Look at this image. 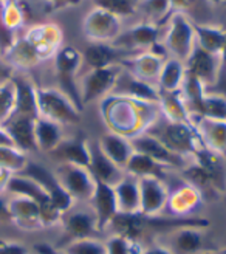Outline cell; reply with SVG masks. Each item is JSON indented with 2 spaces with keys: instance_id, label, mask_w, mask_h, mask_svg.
Returning <instances> with one entry per match:
<instances>
[{
  "instance_id": "6da1fadb",
  "label": "cell",
  "mask_w": 226,
  "mask_h": 254,
  "mask_svg": "<svg viewBox=\"0 0 226 254\" xmlns=\"http://www.w3.org/2000/svg\"><path fill=\"white\" fill-rule=\"evenodd\" d=\"M116 236L125 237L130 242H138L144 234H160L169 231H178L183 228H203L209 226L206 219H163L158 215H146L141 212H118L112 219L110 225Z\"/></svg>"
},
{
  "instance_id": "7a4b0ae2",
  "label": "cell",
  "mask_w": 226,
  "mask_h": 254,
  "mask_svg": "<svg viewBox=\"0 0 226 254\" xmlns=\"http://www.w3.org/2000/svg\"><path fill=\"white\" fill-rule=\"evenodd\" d=\"M146 133L152 135L169 150L181 157L191 154L195 155L200 149L205 147L203 139L200 138L198 132L194 129V126L187 123H175L165 118L163 121L154 124L150 127V130Z\"/></svg>"
},
{
  "instance_id": "3957f363",
  "label": "cell",
  "mask_w": 226,
  "mask_h": 254,
  "mask_svg": "<svg viewBox=\"0 0 226 254\" xmlns=\"http://www.w3.org/2000/svg\"><path fill=\"white\" fill-rule=\"evenodd\" d=\"M53 59H55V71L59 84V90L76 106L79 112H82L84 104L81 99L79 85L76 82V74L82 64V55L74 47L64 45Z\"/></svg>"
},
{
  "instance_id": "277c9868",
  "label": "cell",
  "mask_w": 226,
  "mask_h": 254,
  "mask_svg": "<svg viewBox=\"0 0 226 254\" xmlns=\"http://www.w3.org/2000/svg\"><path fill=\"white\" fill-rule=\"evenodd\" d=\"M39 117L59 126H73L81 123V112L71 101L56 88L36 87Z\"/></svg>"
},
{
  "instance_id": "5b68a950",
  "label": "cell",
  "mask_w": 226,
  "mask_h": 254,
  "mask_svg": "<svg viewBox=\"0 0 226 254\" xmlns=\"http://www.w3.org/2000/svg\"><path fill=\"white\" fill-rule=\"evenodd\" d=\"M5 192H9L12 195H23L34 200L41 208V219L44 226H52L62 219V214L53 205L52 198L48 197L44 188L22 174H12L9 177Z\"/></svg>"
},
{
  "instance_id": "8992f818",
  "label": "cell",
  "mask_w": 226,
  "mask_h": 254,
  "mask_svg": "<svg viewBox=\"0 0 226 254\" xmlns=\"http://www.w3.org/2000/svg\"><path fill=\"white\" fill-rule=\"evenodd\" d=\"M165 47L172 53L175 59L183 64L189 59L195 47V33L192 22H189L181 12H175L170 16L168 34L165 37Z\"/></svg>"
},
{
  "instance_id": "52a82bcc",
  "label": "cell",
  "mask_w": 226,
  "mask_h": 254,
  "mask_svg": "<svg viewBox=\"0 0 226 254\" xmlns=\"http://www.w3.org/2000/svg\"><path fill=\"white\" fill-rule=\"evenodd\" d=\"M28 179L34 180L37 185H41L44 188V190L48 194V197L52 198L53 205L57 208V211L64 215L65 212H68L73 206V197L67 192V190L62 188V185L59 183V180L56 179L55 172L48 171L45 166L39 163H33L28 161L27 166L23 168L22 172H19Z\"/></svg>"
},
{
  "instance_id": "ba28073f",
  "label": "cell",
  "mask_w": 226,
  "mask_h": 254,
  "mask_svg": "<svg viewBox=\"0 0 226 254\" xmlns=\"http://www.w3.org/2000/svg\"><path fill=\"white\" fill-rule=\"evenodd\" d=\"M55 175L73 200L90 201L95 190V179L87 168L60 163L57 164Z\"/></svg>"
},
{
  "instance_id": "9c48e42d",
  "label": "cell",
  "mask_w": 226,
  "mask_h": 254,
  "mask_svg": "<svg viewBox=\"0 0 226 254\" xmlns=\"http://www.w3.org/2000/svg\"><path fill=\"white\" fill-rule=\"evenodd\" d=\"M23 39L34 48L41 62L55 58L64 47V34L56 23H37L25 33Z\"/></svg>"
},
{
  "instance_id": "30bf717a",
  "label": "cell",
  "mask_w": 226,
  "mask_h": 254,
  "mask_svg": "<svg viewBox=\"0 0 226 254\" xmlns=\"http://www.w3.org/2000/svg\"><path fill=\"white\" fill-rule=\"evenodd\" d=\"M82 30L89 41L113 42L121 34V19L103 8H95L85 16Z\"/></svg>"
},
{
  "instance_id": "8fae6325",
  "label": "cell",
  "mask_w": 226,
  "mask_h": 254,
  "mask_svg": "<svg viewBox=\"0 0 226 254\" xmlns=\"http://www.w3.org/2000/svg\"><path fill=\"white\" fill-rule=\"evenodd\" d=\"M121 70V65H113L106 68H93L87 73L79 87L82 104H90L99 98L110 95Z\"/></svg>"
},
{
  "instance_id": "7c38bea8",
  "label": "cell",
  "mask_w": 226,
  "mask_h": 254,
  "mask_svg": "<svg viewBox=\"0 0 226 254\" xmlns=\"http://www.w3.org/2000/svg\"><path fill=\"white\" fill-rule=\"evenodd\" d=\"M140 52H129L116 47L113 42H93L85 48L82 55V61L93 68H106L113 65H121L124 59H129Z\"/></svg>"
},
{
  "instance_id": "4fadbf2b",
  "label": "cell",
  "mask_w": 226,
  "mask_h": 254,
  "mask_svg": "<svg viewBox=\"0 0 226 254\" xmlns=\"http://www.w3.org/2000/svg\"><path fill=\"white\" fill-rule=\"evenodd\" d=\"M89 154H90V161L87 169L90 171L95 180H99L110 186H116L125 177L124 169L113 163L104 154L98 141H89Z\"/></svg>"
},
{
  "instance_id": "5bb4252c",
  "label": "cell",
  "mask_w": 226,
  "mask_h": 254,
  "mask_svg": "<svg viewBox=\"0 0 226 254\" xmlns=\"http://www.w3.org/2000/svg\"><path fill=\"white\" fill-rule=\"evenodd\" d=\"M163 182L165 180H158L154 177L138 179V188H140V211L138 212L157 215L168 205L169 192Z\"/></svg>"
},
{
  "instance_id": "9a60e30c",
  "label": "cell",
  "mask_w": 226,
  "mask_h": 254,
  "mask_svg": "<svg viewBox=\"0 0 226 254\" xmlns=\"http://www.w3.org/2000/svg\"><path fill=\"white\" fill-rule=\"evenodd\" d=\"M93 205V214L96 219L98 231H104L112 222V219L118 214V203H116V194L115 189L110 185H106L99 180H95V190L90 198Z\"/></svg>"
},
{
  "instance_id": "2e32d148",
  "label": "cell",
  "mask_w": 226,
  "mask_h": 254,
  "mask_svg": "<svg viewBox=\"0 0 226 254\" xmlns=\"http://www.w3.org/2000/svg\"><path fill=\"white\" fill-rule=\"evenodd\" d=\"M110 95L132 98L138 101H144V103H155V104H158V101H160V92L152 84L135 78V76H132L124 68L118 74L115 87H113Z\"/></svg>"
},
{
  "instance_id": "e0dca14e",
  "label": "cell",
  "mask_w": 226,
  "mask_h": 254,
  "mask_svg": "<svg viewBox=\"0 0 226 254\" xmlns=\"http://www.w3.org/2000/svg\"><path fill=\"white\" fill-rule=\"evenodd\" d=\"M135 152H140L152 160L165 164L168 168H184V157L175 154V152L169 150L165 144L160 143L157 138H154L149 133H141L130 139Z\"/></svg>"
},
{
  "instance_id": "ac0fdd59",
  "label": "cell",
  "mask_w": 226,
  "mask_h": 254,
  "mask_svg": "<svg viewBox=\"0 0 226 254\" xmlns=\"http://www.w3.org/2000/svg\"><path fill=\"white\" fill-rule=\"evenodd\" d=\"M184 68H186L187 73L194 74L208 90V88H211L217 81L219 56L205 52L203 48H200L195 44L189 59L184 62Z\"/></svg>"
},
{
  "instance_id": "d6986e66",
  "label": "cell",
  "mask_w": 226,
  "mask_h": 254,
  "mask_svg": "<svg viewBox=\"0 0 226 254\" xmlns=\"http://www.w3.org/2000/svg\"><path fill=\"white\" fill-rule=\"evenodd\" d=\"M8 209L11 215V222L16 223L22 230H37L44 226L41 219V208L39 205L23 195H12L8 200Z\"/></svg>"
},
{
  "instance_id": "ffe728a7",
  "label": "cell",
  "mask_w": 226,
  "mask_h": 254,
  "mask_svg": "<svg viewBox=\"0 0 226 254\" xmlns=\"http://www.w3.org/2000/svg\"><path fill=\"white\" fill-rule=\"evenodd\" d=\"M11 81L14 84L16 90L14 112L11 117H27L37 120L39 118V109H37L36 85L20 74H14Z\"/></svg>"
},
{
  "instance_id": "44dd1931",
  "label": "cell",
  "mask_w": 226,
  "mask_h": 254,
  "mask_svg": "<svg viewBox=\"0 0 226 254\" xmlns=\"http://www.w3.org/2000/svg\"><path fill=\"white\" fill-rule=\"evenodd\" d=\"M160 37V27L157 25H150V23H140L135 25L127 31H121V34L116 37L113 44L119 48L129 50V52H138L140 48L144 47H152L154 44L158 42Z\"/></svg>"
},
{
  "instance_id": "7402d4cb",
  "label": "cell",
  "mask_w": 226,
  "mask_h": 254,
  "mask_svg": "<svg viewBox=\"0 0 226 254\" xmlns=\"http://www.w3.org/2000/svg\"><path fill=\"white\" fill-rule=\"evenodd\" d=\"M62 223H64V231L68 239V244L73 240L92 239L99 231L96 226L95 214L85 211H68L62 215Z\"/></svg>"
},
{
  "instance_id": "603a6c76",
  "label": "cell",
  "mask_w": 226,
  "mask_h": 254,
  "mask_svg": "<svg viewBox=\"0 0 226 254\" xmlns=\"http://www.w3.org/2000/svg\"><path fill=\"white\" fill-rule=\"evenodd\" d=\"M57 164H76V166L87 168L90 161L89 154V141L85 138H71L62 139V141L48 154Z\"/></svg>"
},
{
  "instance_id": "cb8c5ba5",
  "label": "cell",
  "mask_w": 226,
  "mask_h": 254,
  "mask_svg": "<svg viewBox=\"0 0 226 254\" xmlns=\"http://www.w3.org/2000/svg\"><path fill=\"white\" fill-rule=\"evenodd\" d=\"M165 61L166 59H163L150 52H144V53L140 52L138 55H135L129 59H124L121 62V67L125 71H129L132 76H135V78L150 84L152 79H155V78L158 79Z\"/></svg>"
},
{
  "instance_id": "d4e9b609",
  "label": "cell",
  "mask_w": 226,
  "mask_h": 254,
  "mask_svg": "<svg viewBox=\"0 0 226 254\" xmlns=\"http://www.w3.org/2000/svg\"><path fill=\"white\" fill-rule=\"evenodd\" d=\"M34 118L27 117H9L3 124V129L12 139L14 146L22 152H34L37 150L36 136H34Z\"/></svg>"
},
{
  "instance_id": "484cf974",
  "label": "cell",
  "mask_w": 226,
  "mask_h": 254,
  "mask_svg": "<svg viewBox=\"0 0 226 254\" xmlns=\"http://www.w3.org/2000/svg\"><path fill=\"white\" fill-rule=\"evenodd\" d=\"M198 120V135L203 139L208 149L223 154L226 152V121L225 120H211L203 117H192V120Z\"/></svg>"
},
{
  "instance_id": "4316f807",
  "label": "cell",
  "mask_w": 226,
  "mask_h": 254,
  "mask_svg": "<svg viewBox=\"0 0 226 254\" xmlns=\"http://www.w3.org/2000/svg\"><path fill=\"white\" fill-rule=\"evenodd\" d=\"M98 143L101 146L104 154L122 169L125 168V164H127V161L130 160V157L135 152L130 139H127L119 133H115V132L104 133L98 139Z\"/></svg>"
},
{
  "instance_id": "83f0119b",
  "label": "cell",
  "mask_w": 226,
  "mask_h": 254,
  "mask_svg": "<svg viewBox=\"0 0 226 254\" xmlns=\"http://www.w3.org/2000/svg\"><path fill=\"white\" fill-rule=\"evenodd\" d=\"M166 169L168 166L161 164L150 157L140 154V152H133V155L125 164V174H129L136 179H143V177H154L158 180H165L166 179Z\"/></svg>"
},
{
  "instance_id": "f1b7e54d",
  "label": "cell",
  "mask_w": 226,
  "mask_h": 254,
  "mask_svg": "<svg viewBox=\"0 0 226 254\" xmlns=\"http://www.w3.org/2000/svg\"><path fill=\"white\" fill-rule=\"evenodd\" d=\"M192 27L195 33V44L205 52L220 56L226 45V31L212 25H200L195 22H192Z\"/></svg>"
},
{
  "instance_id": "f546056e",
  "label": "cell",
  "mask_w": 226,
  "mask_h": 254,
  "mask_svg": "<svg viewBox=\"0 0 226 254\" xmlns=\"http://www.w3.org/2000/svg\"><path fill=\"white\" fill-rule=\"evenodd\" d=\"M116 194L118 212H138L140 211V188L138 179L125 174L124 179L113 186Z\"/></svg>"
},
{
  "instance_id": "4dcf8cb0",
  "label": "cell",
  "mask_w": 226,
  "mask_h": 254,
  "mask_svg": "<svg viewBox=\"0 0 226 254\" xmlns=\"http://www.w3.org/2000/svg\"><path fill=\"white\" fill-rule=\"evenodd\" d=\"M160 92V101L158 104L161 106L163 112H165V118L169 121L175 123H187L192 124L191 121V113L187 110L184 99L181 95V90H175V92Z\"/></svg>"
},
{
  "instance_id": "1f68e13d",
  "label": "cell",
  "mask_w": 226,
  "mask_h": 254,
  "mask_svg": "<svg viewBox=\"0 0 226 254\" xmlns=\"http://www.w3.org/2000/svg\"><path fill=\"white\" fill-rule=\"evenodd\" d=\"M34 136H36L37 150L47 152V154H50L64 139L59 124L41 117L34 123Z\"/></svg>"
},
{
  "instance_id": "d6a6232c",
  "label": "cell",
  "mask_w": 226,
  "mask_h": 254,
  "mask_svg": "<svg viewBox=\"0 0 226 254\" xmlns=\"http://www.w3.org/2000/svg\"><path fill=\"white\" fill-rule=\"evenodd\" d=\"M186 74L184 64L175 58L166 59L163 64L160 76H158V84H160V90L163 92H175L180 90L183 79Z\"/></svg>"
},
{
  "instance_id": "836d02e7",
  "label": "cell",
  "mask_w": 226,
  "mask_h": 254,
  "mask_svg": "<svg viewBox=\"0 0 226 254\" xmlns=\"http://www.w3.org/2000/svg\"><path fill=\"white\" fill-rule=\"evenodd\" d=\"M138 11L144 16L146 23L157 25V27H161L166 19L173 14L170 0H140Z\"/></svg>"
},
{
  "instance_id": "e575fe53",
  "label": "cell",
  "mask_w": 226,
  "mask_h": 254,
  "mask_svg": "<svg viewBox=\"0 0 226 254\" xmlns=\"http://www.w3.org/2000/svg\"><path fill=\"white\" fill-rule=\"evenodd\" d=\"M203 247V237L198 228H183L173 234V254H195Z\"/></svg>"
},
{
  "instance_id": "d590c367",
  "label": "cell",
  "mask_w": 226,
  "mask_h": 254,
  "mask_svg": "<svg viewBox=\"0 0 226 254\" xmlns=\"http://www.w3.org/2000/svg\"><path fill=\"white\" fill-rule=\"evenodd\" d=\"M192 117H203V118H211V120L226 121V98L220 95L206 93L203 96V101H202V104H200L197 113Z\"/></svg>"
},
{
  "instance_id": "8d00e7d4",
  "label": "cell",
  "mask_w": 226,
  "mask_h": 254,
  "mask_svg": "<svg viewBox=\"0 0 226 254\" xmlns=\"http://www.w3.org/2000/svg\"><path fill=\"white\" fill-rule=\"evenodd\" d=\"M0 11L8 30L14 31L25 23V9L19 0H0Z\"/></svg>"
},
{
  "instance_id": "74e56055",
  "label": "cell",
  "mask_w": 226,
  "mask_h": 254,
  "mask_svg": "<svg viewBox=\"0 0 226 254\" xmlns=\"http://www.w3.org/2000/svg\"><path fill=\"white\" fill-rule=\"evenodd\" d=\"M27 154L17 147H0V166L8 169L11 174H19L28 164Z\"/></svg>"
},
{
  "instance_id": "f35d334b",
  "label": "cell",
  "mask_w": 226,
  "mask_h": 254,
  "mask_svg": "<svg viewBox=\"0 0 226 254\" xmlns=\"http://www.w3.org/2000/svg\"><path fill=\"white\" fill-rule=\"evenodd\" d=\"M93 2L96 8H103L119 19L135 14L140 6V0H93Z\"/></svg>"
},
{
  "instance_id": "ab89813d",
  "label": "cell",
  "mask_w": 226,
  "mask_h": 254,
  "mask_svg": "<svg viewBox=\"0 0 226 254\" xmlns=\"http://www.w3.org/2000/svg\"><path fill=\"white\" fill-rule=\"evenodd\" d=\"M60 251L64 254H107L106 244L98 240L96 237L73 240L64 248H60Z\"/></svg>"
},
{
  "instance_id": "60d3db41",
  "label": "cell",
  "mask_w": 226,
  "mask_h": 254,
  "mask_svg": "<svg viewBox=\"0 0 226 254\" xmlns=\"http://www.w3.org/2000/svg\"><path fill=\"white\" fill-rule=\"evenodd\" d=\"M16 90L14 84L9 81L5 85H0V126H3L14 112Z\"/></svg>"
},
{
  "instance_id": "b9f144b4",
  "label": "cell",
  "mask_w": 226,
  "mask_h": 254,
  "mask_svg": "<svg viewBox=\"0 0 226 254\" xmlns=\"http://www.w3.org/2000/svg\"><path fill=\"white\" fill-rule=\"evenodd\" d=\"M175 194H177V195L170 197L169 200H170L172 206H173V211H177V212H187L189 209H192L200 200L198 192L192 188L180 189L178 192H175Z\"/></svg>"
},
{
  "instance_id": "7bdbcfd3",
  "label": "cell",
  "mask_w": 226,
  "mask_h": 254,
  "mask_svg": "<svg viewBox=\"0 0 226 254\" xmlns=\"http://www.w3.org/2000/svg\"><path fill=\"white\" fill-rule=\"evenodd\" d=\"M135 242H130L125 237L121 236H113L106 242V250L107 254H136L135 253ZM140 254V253H138Z\"/></svg>"
},
{
  "instance_id": "ee69618b",
  "label": "cell",
  "mask_w": 226,
  "mask_h": 254,
  "mask_svg": "<svg viewBox=\"0 0 226 254\" xmlns=\"http://www.w3.org/2000/svg\"><path fill=\"white\" fill-rule=\"evenodd\" d=\"M14 41H16L14 31L6 28V25L3 23V19H2V11H0V52H2V55L14 44Z\"/></svg>"
},
{
  "instance_id": "f6af8a7d",
  "label": "cell",
  "mask_w": 226,
  "mask_h": 254,
  "mask_svg": "<svg viewBox=\"0 0 226 254\" xmlns=\"http://www.w3.org/2000/svg\"><path fill=\"white\" fill-rule=\"evenodd\" d=\"M82 2V0H44L47 12H57L60 9L76 6Z\"/></svg>"
},
{
  "instance_id": "bcb514c9",
  "label": "cell",
  "mask_w": 226,
  "mask_h": 254,
  "mask_svg": "<svg viewBox=\"0 0 226 254\" xmlns=\"http://www.w3.org/2000/svg\"><path fill=\"white\" fill-rule=\"evenodd\" d=\"M0 254H28V250L20 244L0 240Z\"/></svg>"
},
{
  "instance_id": "7dc6e473",
  "label": "cell",
  "mask_w": 226,
  "mask_h": 254,
  "mask_svg": "<svg viewBox=\"0 0 226 254\" xmlns=\"http://www.w3.org/2000/svg\"><path fill=\"white\" fill-rule=\"evenodd\" d=\"M12 76H14V68L0 56V85L8 84L12 79Z\"/></svg>"
},
{
  "instance_id": "c3c4849f",
  "label": "cell",
  "mask_w": 226,
  "mask_h": 254,
  "mask_svg": "<svg viewBox=\"0 0 226 254\" xmlns=\"http://www.w3.org/2000/svg\"><path fill=\"white\" fill-rule=\"evenodd\" d=\"M195 0H170V5H172V12H181L186 9H189L192 5H194Z\"/></svg>"
},
{
  "instance_id": "681fc988",
  "label": "cell",
  "mask_w": 226,
  "mask_h": 254,
  "mask_svg": "<svg viewBox=\"0 0 226 254\" xmlns=\"http://www.w3.org/2000/svg\"><path fill=\"white\" fill-rule=\"evenodd\" d=\"M11 222V215L8 209V200L0 194V225Z\"/></svg>"
},
{
  "instance_id": "f907efd6",
  "label": "cell",
  "mask_w": 226,
  "mask_h": 254,
  "mask_svg": "<svg viewBox=\"0 0 226 254\" xmlns=\"http://www.w3.org/2000/svg\"><path fill=\"white\" fill-rule=\"evenodd\" d=\"M36 253L37 254H64L59 248H55L52 245H48V244H37L34 247Z\"/></svg>"
},
{
  "instance_id": "816d5d0a",
  "label": "cell",
  "mask_w": 226,
  "mask_h": 254,
  "mask_svg": "<svg viewBox=\"0 0 226 254\" xmlns=\"http://www.w3.org/2000/svg\"><path fill=\"white\" fill-rule=\"evenodd\" d=\"M11 175L12 174L8 169L0 166V194H3L5 190H6V185H8V180H9Z\"/></svg>"
},
{
  "instance_id": "f5cc1de1",
  "label": "cell",
  "mask_w": 226,
  "mask_h": 254,
  "mask_svg": "<svg viewBox=\"0 0 226 254\" xmlns=\"http://www.w3.org/2000/svg\"><path fill=\"white\" fill-rule=\"evenodd\" d=\"M0 147H16L6 130L3 129V126H0Z\"/></svg>"
},
{
  "instance_id": "db71d44e",
  "label": "cell",
  "mask_w": 226,
  "mask_h": 254,
  "mask_svg": "<svg viewBox=\"0 0 226 254\" xmlns=\"http://www.w3.org/2000/svg\"><path fill=\"white\" fill-rule=\"evenodd\" d=\"M140 254H173V253L170 250L163 248V247H152V248H149L146 251H141Z\"/></svg>"
},
{
  "instance_id": "11a10c76",
  "label": "cell",
  "mask_w": 226,
  "mask_h": 254,
  "mask_svg": "<svg viewBox=\"0 0 226 254\" xmlns=\"http://www.w3.org/2000/svg\"><path fill=\"white\" fill-rule=\"evenodd\" d=\"M211 2L214 3V5H222V2H223V0H211Z\"/></svg>"
},
{
  "instance_id": "9f6ffc18",
  "label": "cell",
  "mask_w": 226,
  "mask_h": 254,
  "mask_svg": "<svg viewBox=\"0 0 226 254\" xmlns=\"http://www.w3.org/2000/svg\"><path fill=\"white\" fill-rule=\"evenodd\" d=\"M205 254H226V251H219V253H205Z\"/></svg>"
},
{
  "instance_id": "6f0895ef",
  "label": "cell",
  "mask_w": 226,
  "mask_h": 254,
  "mask_svg": "<svg viewBox=\"0 0 226 254\" xmlns=\"http://www.w3.org/2000/svg\"><path fill=\"white\" fill-rule=\"evenodd\" d=\"M222 5H225V6H226V0H223V2H222Z\"/></svg>"
},
{
  "instance_id": "680465c9",
  "label": "cell",
  "mask_w": 226,
  "mask_h": 254,
  "mask_svg": "<svg viewBox=\"0 0 226 254\" xmlns=\"http://www.w3.org/2000/svg\"><path fill=\"white\" fill-rule=\"evenodd\" d=\"M0 56H2V52H0Z\"/></svg>"
}]
</instances>
